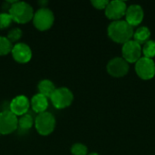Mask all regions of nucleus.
Listing matches in <instances>:
<instances>
[{
  "label": "nucleus",
  "instance_id": "412c9836",
  "mask_svg": "<svg viewBox=\"0 0 155 155\" xmlns=\"http://www.w3.org/2000/svg\"><path fill=\"white\" fill-rule=\"evenodd\" d=\"M87 152H88V149L84 143H76L73 144L71 147V153L74 155H86Z\"/></svg>",
  "mask_w": 155,
  "mask_h": 155
},
{
  "label": "nucleus",
  "instance_id": "b1692460",
  "mask_svg": "<svg viewBox=\"0 0 155 155\" xmlns=\"http://www.w3.org/2000/svg\"><path fill=\"white\" fill-rule=\"evenodd\" d=\"M88 155H99L98 153H89Z\"/></svg>",
  "mask_w": 155,
  "mask_h": 155
},
{
  "label": "nucleus",
  "instance_id": "dca6fc26",
  "mask_svg": "<svg viewBox=\"0 0 155 155\" xmlns=\"http://www.w3.org/2000/svg\"><path fill=\"white\" fill-rule=\"evenodd\" d=\"M151 36V31L146 26H141L139 27L134 33V40L137 42L139 45H144L146 42L149 41V38Z\"/></svg>",
  "mask_w": 155,
  "mask_h": 155
},
{
  "label": "nucleus",
  "instance_id": "6e6552de",
  "mask_svg": "<svg viewBox=\"0 0 155 155\" xmlns=\"http://www.w3.org/2000/svg\"><path fill=\"white\" fill-rule=\"evenodd\" d=\"M123 58L127 63H136L142 55V46L134 40H130L124 44Z\"/></svg>",
  "mask_w": 155,
  "mask_h": 155
},
{
  "label": "nucleus",
  "instance_id": "f03ea898",
  "mask_svg": "<svg viewBox=\"0 0 155 155\" xmlns=\"http://www.w3.org/2000/svg\"><path fill=\"white\" fill-rule=\"evenodd\" d=\"M8 13L13 21L18 24H25L33 19L35 11L33 6L25 1H15L10 5Z\"/></svg>",
  "mask_w": 155,
  "mask_h": 155
},
{
  "label": "nucleus",
  "instance_id": "f3484780",
  "mask_svg": "<svg viewBox=\"0 0 155 155\" xmlns=\"http://www.w3.org/2000/svg\"><path fill=\"white\" fill-rule=\"evenodd\" d=\"M34 124H35V120L33 119L32 115H30L29 114H25L18 118L17 129L23 132H26Z\"/></svg>",
  "mask_w": 155,
  "mask_h": 155
},
{
  "label": "nucleus",
  "instance_id": "9d476101",
  "mask_svg": "<svg viewBox=\"0 0 155 155\" xmlns=\"http://www.w3.org/2000/svg\"><path fill=\"white\" fill-rule=\"evenodd\" d=\"M129 71L128 63L121 57H115L109 61L107 64V72L114 77H123Z\"/></svg>",
  "mask_w": 155,
  "mask_h": 155
},
{
  "label": "nucleus",
  "instance_id": "423d86ee",
  "mask_svg": "<svg viewBox=\"0 0 155 155\" xmlns=\"http://www.w3.org/2000/svg\"><path fill=\"white\" fill-rule=\"evenodd\" d=\"M18 117L9 110L0 112V134H9L17 129Z\"/></svg>",
  "mask_w": 155,
  "mask_h": 155
},
{
  "label": "nucleus",
  "instance_id": "20e7f679",
  "mask_svg": "<svg viewBox=\"0 0 155 155\" xmlns=\"http://www.w3.org/2000/svg\"><path fill=\"white\" fill-rule=\"evenodd\" d=\"M56 121L53 114L44 112L38 114L35 119V127L41 135H49L55 128Z\"/></svg>",
  "mask_w": 155,
  "mask_h": 155
},
{
  "label": "nucleus",
  "instance_id": "7ed1b4c3",
  "mask_svg": "<svg viewBox=\"0 0 155 155\" xmlns=\"http://www.w3.org/2000/svg\"><path fill=\"white\" fill-rule=\"evenodd\" d=\"M32 20L36 29L40 31H45L50 29L54 25V12L48 7L41 6L35 12Z\"/></svg>",
  "mask_w": 155,
  "mask_h": 155
},
{
  "label": "nucleus",
  "instance_id": "39448f33",
  "mask_svg": "<svg viewBox=\"0 0 155 155\" xmlns=\"http://www.w3.org/2000/svg\"><path fill=\"white\" fill-rule=\"evenodd\" d=\"M52 104L57 109H64L70 106L74 101V94L67 87L56 88L50 97Z\"/></svg>",
  "mask_w": 155,
  "mask_h": 155
},
{
  "label": "nucleus",
  "instance_id": "f257e3e1",
  "mask_svg": "<svg viewBox=\"0 0 155 155\" xmlns=\"http://www.w3.org/2000/svg\"><path fill=\"white\" fill-rule=\"evenodd\" d=\"M109 37L119 44H125L126 42L132 40L134 36V29L126 21L117 20L113 21L107 29Z\"/></svg>",
  "mask_w": 155,
  "mask_h": 155
},
{
  "label": "nucleus",
  "instance_id": "0eeeda50",
  "mask_svg": "<svg viewBox=\"0 0 155 155\" xmlns=\"http://www.w3.org/2000/svg\"><path fill=\"white\" fill-rule=\"evenodd\" d=\"M135 71L138 76L143 80H150L155 75V64L153 59L141 57L135 64Z\"/></svg>",
  "mask_w": 155,
  "mask_h": 155
},
{
  "label": "nucleus",
  "instance_id": "9b49d317",
  "mask_svg": "<svg viewBox=\"0 0 155 155\" xmlns=\"http://www.w3.org/2000/svg\"><path fill=\"white\" fill-rule=\"evenodd\" d=\"M13 58L21 64L28 63L33 55L31 47L25 43H16L13 45L11 51Z\"/></svg>",
  "mask_w": 155,
  "mask_h": 155
},
{
  "label": "nucleus",
  "instance_id": "ddd939ff",
  "mask_svg": "<svg viewBox=\"0 0 155 155\" xmlns=\"http://www.w3.org/2000/svg\"><path fill=\"white\" fill-rule=\"evenodd\" d=\"M143 10L141 5H132L129 7H127L125 12V17L126 22L131 26H136L141 24V22L143 19Z\"/></svg>",
  "mask_w": 155,
  "mask_h": 155
},
{
  "label": "nucleus",
  "instance_id": "4be33fe9",
  "mask_svg": "<svg viewBox=\"0 0 155 155\" xmlns=\"http://www.w3.org/2000/svg\"><path fill=\"white\" fill-rule=\"evenodd\" d=\"M13 22V19L8 12L0 13V29L7 28Z\"/></svg>",
  "mask_w": 155,
  "mask_h": 155
},
{
  "label": "nucleus",
  "instance_id": "4468645a",
  "mask_svg": "<svg viewBox=\"0 0 155 155\" xmlns=\"http://www.w3.org/2000/svg\"><path fill=\"white\" fill-rule=\"evenodd\" d=\"M30 107L37 114L46 112L48 107V98L39 93L35 94L30 100Z\"/></svg>",
  "mask_w": 155,
  "mask_h": 155
},
{
  "label": "nucleus",
  "instance_id": "aec40b11",
  "mask_svg": "<svg viewBox=\"0 0 155 155\" xmlns=\"http://www.w3.org/2000/svg\"><path fill=\"white\" fill-rule=\"evenodd\" d=\"M22 35H23V32L19 27H14V28H12V29H10L8 31L6 37L13 44V42H15V41L19 40L21 38Z\"/></svg>",
  "mask_w": 155,
  "mask_h": 155
},
{
  "label": "nucleus",
  "instance_id": "1a4fd4ad",
  "mask_svg": "<svg viewBox=\"0 0 155 155\" xmlns=\"http://www.w3.org/2000/svg\"><path fill=\"white\" fill-rule=\"evenodd\" d=\"M30 108V100L24 94H19L14 97L9 104V111L16 116H22L27 114Z\"/></svg>",
  "mask_w": 155,
  "mask_h": 155
},
{
  "label": "nucleus",
  "instance_id": "f8f14e48",
  "mask_svg": "<svg viewBox=\"0 0 155 155\" xmlns=\"http://www.w3.org/2000/svg\"><path fill=\"white\" fill-rule=\"evenodd\" d=\"M126 4L121 0H114L108 3L105 8V15L112 20L117 21L125 15Z\"/></svg>",
  "mask_w": 155,
  "mask_h": 155
},
{
  "label": "nucleus",
  "instance_id": "a211bd4d",
  "mask_svg": "<svg viewBox=\"0 0 155 155\" xmlns=\"http://www.w3.org/2000/svg\"><path fill=\"white\" fill-rule=\"evenodd\" d=\"M13 44L7 39L6 36L0 35V55H6L11 53Z\"/></svg>",
  "mask_w": 155,
  "mask_h": 155
},
{
  "label": "nucleus",
  "instance_id": "6ab92c4d",
  "mask_svg": "<svg viewBox=\"0 0 155 155\" xmlns=\"http://www.w3.org/2000/svg\"><path fill=\"white\" fill-rule=\"evenodd\" d=\"M144 57L147 58H153L155 56V41L153 40H149L148 42H146L143 45V47L142 49Z\"/></svg>",
  "mask_w": 155,
  "mask_h": 155
},
{
  "label": "nucleus",
  "instance_id": "2eb2a0df",
  "mask_svg": "<svg viewBox=\"0 0 155 155\" xmlns=\"http://www.w3.org/2000/svg\"><path fill=\"white\" fill-rule=\"evenodd\" d=\"M37 88H38L39 94L45 95L47 98H50L51 95L54 94V92L56 89L54 84L51 80H49V79H43V80H41L38 83V84H37Z\"/></svg>",
  "mask_w": 155,
  "mask_h": 155
},
{
  "label": "nucleus",
  "instance_id": "5701e85b",
  "mask_svg": "<svg viewBox=\"0 0 155 155\" xmlns=\"http://www.w3.org/2000/svg\"><path fill=\"white\" fill-rule=\"evenodd\" d=\"M91 3L97 9H105L109 2L107 0H93Z\"/></svg>",
  "mask_w": 155,
  "mask_h": 155
}]
</instances>
